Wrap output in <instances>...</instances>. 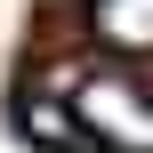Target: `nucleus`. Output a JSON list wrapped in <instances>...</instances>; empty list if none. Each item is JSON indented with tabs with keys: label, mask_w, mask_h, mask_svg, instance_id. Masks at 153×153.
Here are the masks:
<instances>
[{
	"label": "nucleus",
	"mask_w": 153,
	"mask_h": 153,
	"mask_svg": "<svg viewBox=\"0 0 153 153\" xmlns=\"http://www.w3.org/2000/svg\"><path fill=\"white\" fill-rule=\"evenodd\" d=\"M89 40L113 56H153V0H89Z\"/></svg>",
	"instance_id": "nucleus-2"
},
{
	"label": "nucleus",
	"mask_w": 153,
	"mask_h": 153,
	"mask_svg": "<svg viewBox=\"0 0 153 153\" xmlns=\"http://www.w3.org/2000/svg\"><path fill=\"white\" fill-rule=\"evenodd\" d=\"M65 113L81 129V153H153V89L129 65H89L65 89Z\"/></svg>",
	"instance_id": "nucleus-1"
},
{
	"label": "nucleus",
	"mask_w": 153,
	"mask_h": 153,
	"mask_svg": "<svg viewBox=\"0 0 153 153\" xmlns=\"http://www.w3.org/2000/svg\"><path fill=\"white\" fill-rule=\"evenodd\" d=\"M24 137H40V145H56V153H81V129H73V113H65V97H24Z\"/></svg>",
	"instance_id": "nucleus-3"
}]
</instances>
